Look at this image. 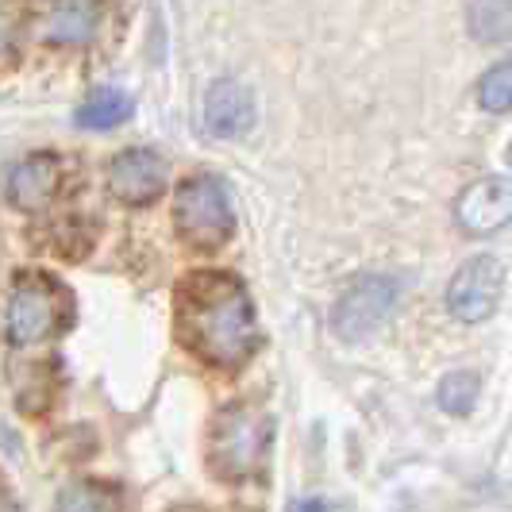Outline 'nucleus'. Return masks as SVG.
I'll return each mask as SVG.
<instances>
[{"label":"nucleus","instance_id":"1","mask_svg":"<svg viewBox=\"0 0 512 512\" xmlns=\"http://www.w3.org/2000/svg\"><path fill=\"white\" fill-rule=\"evenodd\" d=\"M185 335L189 343L205 355L208 362L220 366H239L251 359L258 347V324L251 297L243 285L231 278H205L193 285L185 297Z\"/></svg>","mask_w":512,"mask_h":512},{"label":"nucleus","instance_id":"2","mask_svg":"<svg viewBox=\"0 0 512 512\" xmlns=\"http://www.w3.org/2000/svg\"><path fill=\"white\" fill-rule=\"evenodd\" d=\"M266 443H270V420L262 412L247 405L228 409L212 428V466L228 482H243L258 474L266 459Z\"/></svg>","mask_w":512,"mask_h":512},{"label":"nucleus","instance_id":"3","mask_svg":"<svg viewBox=\"0 0 512 512\" xmlns=\"http://www.w3.org/2000/svg\"><path fill=\"white\" fill-rule=\"evenodd\" d=\"M174 224L197 247L224 243L231 235V228H235L224 181L208 178V174H197V178L185 181L178 189V197H174Z\"/></svg>","mask_w":512,"mask_h":512},{"label":"nucleus","instance_id":"4","mask_svg":"<svg viewBox=\"0 0 512 512\" xmlns=\"http://www.w3.org/2000/svg\"><path fill=\"white\" fill-rule=\"evenodd\" d=\"M66 316V297L62 289L47 278H20L16 289L8 293V308H4V335L16 347H31L43 343L62 328Z\"/></svg>","mask_w":512,"mask_h":512},{"label":"nucleus","instance_id":"5","mask_svg":"<svg viewBox=\"0 0 512 512\" xmlns=\"http://www.w3.org/2000/svg\"><path fill=\"white\" fill-rule=\"evenodd\" d=\"M393 305H397V282L382 278V274H366V278H359L339 297L332 316L335 332L343 335V339H351V343L370 339L389 320Z\"/></svg>","mask_w":512,"mask_h":512},{"label":"nucleus","instance_id":"6","mask_svg":"<svg viewBox=\"0 0 512 512\" xmlns=\"http://www.w3.org/2000/svg\"><path fill=\"white\" fill-rule=\"evenodd\" d=\"M501 289H505L501 262L489 255L470 258L447 285V308H451V316H459L462 324H482L501 305Z\"/></svg>","mask_w":512,"mask_h":512},{"label":"nucleus","instance_id":"7","mask_svg":"<svg viewBox=\"0 0 512 512\" xmlns=\"http://www.w3.org/2000/svg\"><path fill=\"white\" fill-rule=\"evenodd\" d=\"M455 216L466 235H493L512 224V178L474 181L455 205Z\"/></svg>","mask_w":512,"mask_h":512},{"label":"nucleus","instance_id":"8","mask_svg":"<svg viewBox=\"0 0 512 512\" xmlns=\"http://www.w3.org/2000/svg\"><path fill=\"white\" fill-rule=\"evenodd\" d=\"M205 131L216 139H239L255 128V97L239 81H212L205 93Z\"/></svg>","mask_w":512,"mask_h":512},{"label":"nucleus","instance_id":"9","mask_svg":"<svg viewBox=\"0 0 512 512\" xmlns=\"http://www.w3.org/2000/svg\"><path fill=\"white\" fill-rule=\"evenodd\" d=\"M166 185V166L154 151H120L108 166V189L128 201V205H147Z\"/></svg>","mask_w":512,"mask_h":512},{"label":"nucleus","instance_id":"10","mask_svg":"<svg viewBox=\"0 0 512 512\" xmlns=\"http://www.w3.org/2000/svg\"><path fill=\"white\" fill-rule=\"evenodd\" d=\"M4 193L16 208H35L51 205V197L58 193V162L51 154H31L24 162H16L8 170V181H4Z\"/></svg>","mask_w":512,"mask_h":512},{"label":"nucleus","instance_id":"11","mask_svg":"<svg viewBox=\"0 0 512 512\" xmlns=\"http://www.w3.org/2000/svg\"><path fill=\"white\" fill-rule=\"evenodd\" d=\"M101 12V0H51L39 20V35L47 43H89L101 27Z\"/></svg>","mask_w":512,"mask_h":512},{"label":"nucleus","instance_id":"12","mask_svg":"<svg viewBox=\"0 0 512 512\" xmlns=\"http://www.w3.org/2000/svg\"><path fill=\"white\" fill-rule=\"evenodd\" d=\"M128 116H131V97L124 89H97V93H89V101H81V108L74 112L77 128H89V131L116 128V124H124Z\"/></svg>","mask_w":512,"mask_h":512},{"label":"nucleus","instance_id":"13","mask_svg":"<svg viewBox=\"0 0 512 512\" xmlns=\"http://www.w3.org/2000/svg\"><path fill=\"white\" fill-rule=\"evenodd\" d=\"M470 35L482 43H509L512 39V0H474L470 4Z\"/></svg>","mask_w":512,"mask_h":512},{"label":"nucleus","instance_id":"14","mask_svg":"<svg viewBox=\"0 0 512 512\" xmlns=\"http://www.w3.org/2000/svg\"><path fill=\"white\" fill-rule=\"evenodd\" d=\"M478 374L474 370H455L439 382V409L451 412V416H466L478 401Z\"/></svg>","mask_w":512,"mask_h":512},{"label":"nucleus","instance_id":"15","mask_svg":"<svg viewBox=\"0 0 512 512\" xmlns=\"http://www.w3.org/2000/svg\"><path fill=\"white\" fill-rule=\"evenodd\" d=\"M478 101L486 112H509L512 108V62H497L478 81Z\"/></svg>","mask_w":512,"mask_h":512},{"label":"nucleus","instance_id":"16","mask_svg":"<svg viewBox=\"0 0 512 512\" xmlns=\"http://www.w3.org/2000/svg\"><path fill=\"white\" fill-rule=\"evenodd\" d=\"M58 512H112V493L97 482H70L58 493Z\"/></svg>","mask_w":512,"mask_h":512},{"label":"nucleus","instance_id":"17","mask_svg":"<svg viewBox=\"0 0 512 512\" xmlns=\"http://www.w3.org/2000/svg\"><path fill=\"white\" fill-rule=\"evenodd\" d=\"M289 512H335L332 505H324V501H316V497H308V501H297Z\"/></svg>","mask_w":512,"mask_h":512},{"label":"nucleus","instance_id":"18","mask_svg":"<svg viewBox=\"0 0 512 512\" xmlns=\"http://www.w3.org/2000/svg\"><path fill=\"white\" fill-rule=\"evenodd\" d=\"M8 47H12V24H8V16L0 12V58H4Z\"/></svg>","mask_w":512,"mask_h":512},{"label":"nucleus","instance_id":"19","mask_svg":"<svg viewBox=\"0 0 512 512\" xmlns=\"http://www.w3.org/2000/svg\"><path fill=\"white\" fill-rule=\"evenodd\" d=\"M0 512H20V505H16L12 497H4V493H0Z\"/></svg>","mask_w":512,"mask_h":512}]
</instances>
